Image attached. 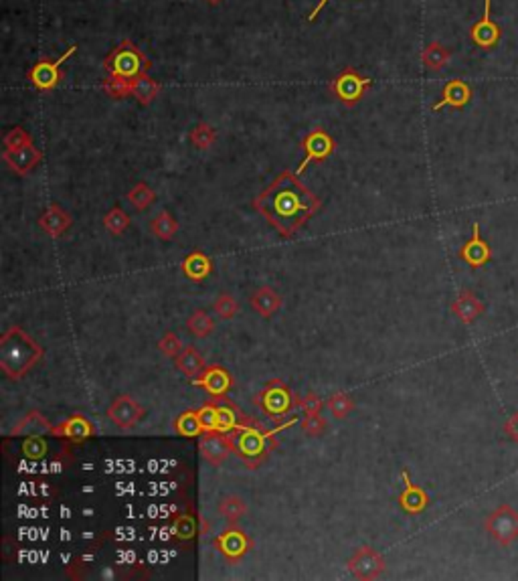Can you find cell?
Instances as JSON below:
<instances>
[{"instance_id":"22","label":"cell","mask_w":518,"mask_h":581,"mask_svg":"<svg viewBox=\"0 0 518 581\" xmlns=\"http://www.w3.org/2000/svg\"><path fill=\"white\" fill-rule=\"evenodd\" d=\"M249 304L261 318H272L275 312L282 308L284 300H282L279 292L272 288V286H259L249 296Z\"/></svg>"},{"instance_id":"36","label":"cell","mask_w":518,"mask_h":581,"mask_svg":"<svg viewBox=\"0 0 518 581\" xmlns=\"http://www.w3.org/2000/svg\"><path fill=\"white\" fill-rule=\"evenodd\" d=\"M20 454L27 460H32V462L43 460L49 454L47 439L43 436H27L23 439V444H20Z\"/></svg>"},{"instance_id":"35","label":"cell","mask_w":518,"mask_h":581,"mask_svg":"<svg viewBox=\"0 0 518 581\" xmlns=\"http://www.w3.org/2000/svg\"><path fill=\"white\" fill-rule=\"evenodd\" d=\"M130 205H134L138 211H146L154 201H156V193L146 185V182H136L126 194Z\"/></svg>"},{"instance_id":"26","label":"cell","mask_w":518,"mask_h":581,"mask_svg":"<svg viewBox=\"0 0 518 581\" xmlns=\"http://www.w3.org/2000/svg\"><path fill=\"white\" fill-rule=\"evenodd\" d=\"M175 363H177L178 371L182 373L184 377H189V379H196L207 367L205 356L201 355L194 346H184L182 353L175 358Z\"/></svg>"},{"instance_id":"13","label":"cell","mask_w":518,"mask_h":581,"mask_svg":"<svg viewBox=\"0 0 518 581\" xmlns=\"http://www.w3.org/2000/svg\"><path fill=\"white\" fill-rule=\"evenodd\" d=\"M198 387L210 395V397H223L231 389L235 387V377L227 371L221 365H209L205 367V371L201 373L196 379H193Z\"/></svg>"},{"instance_id":"10","label":"cell","mask_w":518,"mask_h":581,"mask_svg":"<svg viewBox=\"0 0 518 581\" xmlns=\"http://www.w3.org/2000/svg\"><path fill=\"white\" fill-rule=\"evenodd\" d=\"M146 416V409L138 404L132 395H118L112 401V405L106 411V418L112 421L113 425H118L120 430H132L136 427L142 418Z\"/></svg>"},{"instance_id":"44","label":"cell","mask_w":518,"mask_h":581,"mask_svg":"<svg viewBox=\"0 0 518 581\" xmlns=\"http://www.w3.org/2000/svg\"><path fill=\"white\" fill-rule=\"evenodd\" d=\"M196 413H198V420L203 423L205 432H215L217 430V407L213 401H207L203 407H198Z\"/></svg>"},{"instance_id":"46","label":"cell","mask_w":518,"mask_h":581,"mask_svg":"<svg viewBox=\"0 0 518 581\" xmlns=\"http://www.w3.org/2000/svg\"><path fill=\"white\" fill-rule=\"evenodd\" d=\"M506 432L518 442V413L512 420H508V423H506Z\"/></svg>"},{"instance_id":"17","label":"cell","mask_w":518,"mask_h":581,"mask_svg":"<svg viewBox=\"0 0 518 581\" xmlns=\"http://www.w3.org/2000/svg\"><path fill=\"white\" fill-rule=\"evenodd\" d=\"M401 478H403L405 482L403 492L399 494V506H401V511L407 513V515H411V517L421 515V513L429 506V494H427L421 486L411 482L407 470L401 472Z\"/></svg>"},{"instance_id":"32","label":"cell","mask_w":518,"mask_h":581,"mask_svg":"<svg viewBox=\"0 0 518 581\" xmlns=\"http://www.w3.org/2000/svg\"><path fill=\"white\" fill-rule=\"evenodd\" d=\"M172 535L180 543L193 541V539H196L201 535V531H198V520L193 515H177V517L172 518Z\"/></svg>"},{"instance_id":"7","label":"cell","mask_w":518,"mask_h":581,"mask_svg":"<svg viewBox=\"0 0 518 581\" xmlns=\"http://www.w3.org/2000/svg\"><path fill=\"white\" fill-rule=\"evenodd\" d=\"M346 569L356 580L372 581L379 580L385 573L387 563H385V557L374 547L362 545V547H356L355 553L350 555V559L346 561Z\"/></svg>"},{"instance_id":"19","label":"cell","mask_w":518,"mask_h":581,"mask_svg":"<svg viewBox=\"0 0 518 581\" xmlns=\"http://www.w3.org/2000/svg\"><path fill=\"white\" fill-rule=\"evenodd\" d=\"M71 225H73V217L69 215V211H65L57 203L49 205L47 209L43 211V215L39 217V227L43 229V233H47L53 239L65 235V231Z\"/></svg>"},{"instance_id":"28","label":"cell","mask_w":518,"mask_h":581,"mask_svg":"<svg viewBox=\"0 0 518 581\" xmlns=\"http://www.w3.org/2000/svg\"><path fill=\"white\" fill-rule=\"evenodd\" d=\"M150 233L154 237H158L162 242H170L178 231V221L168 213V211H160L152 221H150Z\"/></svg>"},{"instance_id":"18","label":"cell","mask_w":518,"mask_h":581,"mask_svg":"<svg viewBox=\"0 0 518 581\" xmlns=\"http://www.w3.org/2000/svg\"><path fill=\"white\" fill-rule=\"evenodd\" d=\"M53 427L55 425H51L47 418L39 409H31L13 425V430L8 432V437L47 436V434L53 436Z\"/></svg>"},{"instance_id":"29","label":"cell","mask_w":518,"mask_h":581,"mask_svg":"<svg viewBox=\"0 0 518 581\" xmlns=\"http://www.w3.org/2000/svg\"><path fill=\"white\" fill-rule=\"evenodd\" d=\"M175 432L182 437H201L205 434L196 409H187L175 420Z\"/></svg>"},{"instance_id":"21","label":"cell","mask_w":518,"mask_h":581,"mask_svg":"<svg viewBox=\"0 0 518 581\" xmlns=\"http://www.w3.org/2000/svg\"><path fill=\"white\" fill-rule=\"evenodd\" d=\"M484 302L472 290H462L452 302V314L464 324H472L484 314Z\"/></svg>"},{"instance_id":"16","label":"cell","mask_w":518,"mask_h":581,"mask_svg":"<svg viewBox=\"0 0 518 581\" xmlns=\"http://www.w3.org/2000/svg\"><path fill=\"white\" fill-rule=\"evenodd\" d=\"M198 452L203 456L205 462H209L210 466H221L227 460V456L231 452V444L227 434L221 432H205L198 439Z\"/></svg>"},{"instance_id":"6","label":"cell","mask_w":518,"mask_h":581,"mask_svg":"<svg viewBox=\"0 0 518 581\" xmlns=\"http://www.w3.org/2000/svg\"><path fill=\"white\" fill-rule=\"evenodd\" d=\"M486 533L500 547H510L518 539V513L510 504H500L484 520Z\"/></svg>"},{"instance_id":"27","label":"cell","mask_w":518,"mask_h":581,"mask_svg":"<svg viewBox=\"0 0 518 581\" xmlns=\"http://www.w3.org/2000/svg\"><path fill=\"white\" fill-rule=\"evenodd\" d=\"M219 515L225 518L229 525H237L239 518L247 513V502L243 501L239 494H227L217 504Z\"/></svg>"},{"instance_id":"8","label":"cell","mask_w":518,"mask_h":581,"mask_svg":"<svg viewBox=\"0 0 518 581\" xmlns=\"http://www.w3.org/2000/svg\"><path fill=\"white\" fill-rule=\"evenodd\" d=\"M371 83L372 81L369 77H362L356 69L348 67L330 83V92L344 106H356L362 99L365 92L371 87Z\"/></svg>"},{"instance_id":"30","label":"cell","mask_w":518,"mask_h":581,"mask_svg":"<svg viewBox=\"0 0 518 581\" xmlns=\"http://www.w3.org/2000/svg\"><path fill=\"white\" fill-rule=\"evenodd\" d=\"M187 330L193 335L194 339H207L215 332V318L209 316L207 310H194L187 320Z\"/></svg>"},{"instance_id":"15","label":"cell","mask_w":518,"mask_h":581,"mask_svg":"<svg viewBox=\"0 0 518 581\" xmlns=\"http://www.w3.org/2000/svg\"><path fill=\"white\" fill-rule=\"evenodd\" d=\"M94 432H96L94 423L87 420L85 416H81V413H71L67 420H63L59 425L53 427V436L67 439L71 444L87 442L89 437L94 436Z\"/></svg>"},{"instance_id":"23","label":"cell","mask_w":518,"mask_h":581,"mask_svg":"<svg viewBox=\"0 0 518 581\" xmlns=\"http://www.w3.org/2000/svg\"><path fill=\"white\" fill-rule=\"evenodd\" d=\"M490 4H492V0H484V16L472 29L474 43L484 49L494 47L500 39V27L490 18Z\"/></svg>"},{"instance_id":"45","label":"cell","mask_w":518,"mask_h":581,"mask_svg":"<svg viewBox=\"0 0 518 581\" xmlns=\"http://www.w3.org/2000/svg\"><path fill=\"white\" fill-rule=\"evenodd\" d=\"M300 407H302V411H304L306 416H316V413H320V411H322L324 401L318 393L310 391L308 395H304V397L300 399Z\"/></svg>"},{"instance_id":"47","label":"cell","mask_w":518,"mask_h":581,"mask_svg":"<svg viewBox=\"0 0 518 581\" xmlns=\"http://www.w3.org/2000/svg\"><path fill=\"white\" fill-rule=\"evenodd\" d=\"M326 2H328V0H320V2L316 4V8H314V11H312L310 15H308V20H316V16H318V13L322 11L324 4H326Z\"/></svg>"},{"instance_id":"1","label":"cell","mask_w":518,"mask_h":581,"mask_svg":"<svg viewBox=\"0 0 518 581\" xmlns=\"http://www.w3.org/2000/svg\"><path fill=\"white\" fill-rule=\"evenodd\" d=\"M320 207V199L291 170L279 173L272 185L253 199V209L261 213L282 237H293Z\"/></svg>"},{"instance_id":"34","label":"cell","mask_w":518,"mask_h":581,"mask_svg":"<svg viewBox=\"0 0 518 581\" xmlns=\"http://www.w3.org/2000/svg\"><path fill=\"white\" fill-rule=\"evenodd\" d=\"M421 61L427 69H434L439 71L441 67H446V63L450 61V51L443 47L441 43H429L427 47L423 49L421 53Z\"/></svg>"},{"instance_id":"38","label":"cell","mask_w":518,"mask_h":581,"mask_svg":"<svg viewBox=\"0 0 518 581\" xmlns=\"http://www.w3.org/2000/svg\"><path fill=\"white\" fill-rule=\"evenodd\" d=\"M215 140H217V132H215V128H213L210 124H207V122H201V124H196V126L191 130V144H193L194 148H198V150H207V148H210V146L215 144Z\"/></svg>"},{"instance_id":"41","label":"cell","mask_w":518,"mask_h":581,"mask_svg":"<svg viewBox=\"0 0 518 581\" xmlns=\"http://www.w3.org/2000/svg\"><path fill=\"white\" fill-rule=\"evenodd\" d=\"M182 349H184L182 340H180V337H178L177 332H172V330H166L160 337V340H158V351H160L164 356H168V358H177V356L182 353Z\"/></svg>"},{"instance_id":"37","label":"cell","mask_w":518,"mask_h":581,"mask_svg":"<svg viewBox=\"0 0 518 581\" xmlns=\"http://www.w3.org/2000/svg\"><path fill=\"white\" fill-rule=\"evenodd\" d=\"M213 310H215V314H217L219 318L231 320V318H235L237 312H239V302L235 300L233 294L221 292V294L215 298V302H213Z\"/></svg>"},{"instance_id":"4","label":"cell","mask_w":518,"mask_h":581,"mask_svg":"<svg viewBox=\"0 0 518 581\" xmlns=\"http://www.w3.org/2000/svg\"><path fill=\"white\" fill-rule=\"evenodd\" d=\"M103 67L110 75H118L124 80L134 81L140 75H146L150 69V59H146V55L136 47L132 41H122L112 53L106 57Z\"/></svg>"},{"instance_id":"3","label":"cell","mask_w":518,"mask_h":581,"mask_svg":"<svg viewBox=\"0 0 518 581\" xmlns=\"http://www.w3.org/2000/svg\"><path fill=\"white\" fill-rule=\"evenodd\" d=\"M231 452L235 454L249 470L261 466L274 448V432H265L255 421H245L241 427L227 434Z\"/></svg>"},{"instance_id":"31","label":"cell","mask_w":518,"mask_h":581,"mask_svg":"<svg viewBox=\"0 0 518 581\" xmlns=\"http://www.w3.org/2000/svg\"><path fill=\"white\" fill-rule=\"evenodd\" d=\"M158 94H160V83L148 75H140L132 81V96L136 97L142 106L152 104Z\"/></svg>"},{"instance_id":"2","label":"cell","mask_w":518,"mask_h":581,"mask_svg":"<svg viewBox=\"0 0 518 581\" xmlns=\"http://www.w3.org/2000/svg\"><path fill=\"white\" fill-rule=\"evenodd\" d=\"M43 355L45 349L18 324L8 326L0 337V369L11 381L25 379Z\"/></svg>"},{"instance_id":"25","label":"cell","mask_w":518,"mask_h":581,"mask_svg":"<svg viewBox=\"0 0 518 581\" xmlns=\"http://www.w3.org/2000/svg\"><path fill=\"white\" fill-rule=\"evenodd\" d=\"M180 270H182V274L187 275L191 282L198 284V282H205L210 275V272H213V261H210V258L205 251L194 249L193 254H189L187 258L182 259Z\"/></svg>"},{"instance_id":"33","label":"cell","mask_w":518,"mask_h":581,"mask_svg":"<svg viewBox=\"0 0 518 581\" xmlns=\"http://www.w3.org/2000/svg\"><path fill=\"white\" fill-rule=\"evenodd\" d=\"M326 407L330 409V413H332L334 420H346L353 413V409H355V399L348 393H344V391H336V393H332L328 397Z\"/></svg>"},{"instance_id":"48","label":"cell","mask_w":518,"mask_h":581,"mask_svg":"<svg viewBox=\"0 0 518 581\" xmlns=\"http://www.w3.org/2000/svg\"><path fill=\"white\" fill-rule=\"evenodd\" d=\"M207 2H209V4H219L221 0H207Z\"/></svg>"},{"instance_id":"20","label":"cell","mask_w":518,"mask_h":581,"mask_svg":"<svg viewBox=\"0 0 518 581\" xmlns=\"http://www.w3.org/2000/svg\"><path fill=\"white\" fill-rule=\"evenodd\" d=\"M2 158L6 161V164L15 170L16 175L25 177V175L31 173L39 162L43 161V152L37 146L29 144L18 148V150H4Z\"/></svg>"},{"instance_id":"11","label":"cell","mask_w":518,"mask_h":581,"mask_svg":"<svg viewBox=\"0 0 518 581\" xmlns=\"http://www.w3.org/2000/svg\"><path fill=\"white\" fill-rule=\"evenodd\" d=\"M75 51H77V47L73 45V47L67 49L65 55H61L57 61H39V63L34 65L31 71H29V81H31L37 89H41V92L53 89V87L61 81L59 67H61L71 55H75Z\"/></svg>"},{"instance_id":"39","label":"cell","mask_w":518,"mask_h":581,"mask_svg":"<svg viewBox=\"0 0 518 581\" xmlns=\"http://www.w3.org/2000/svg\"><path fill=\"white\" fill-rule=\"evenodd\" d=\"M130 223H132L130 217L124 211L120 209V207L110 209L106 213V217H103V225H106V229H108L112 235H122V233L130 227Z\"/></svg>"},{"instance_id":"9","label":"cell","mask_w":518,"mask_h":581,"mask_svg":"<svg viewBox=\"0 0 518 581\" xmlns=\"http://www.w3.org/2000/svg\"><path fill=\"white\" fill-rule=\"evenodd\" d=\"M213 545L217 547V551L225 557L229 563H237V561H241L249 551L253 549L255 543L237 525H231V527H227L223 533L217 535L213 539Z\"/></svg>"},{"instance_id":"40","label":"cell","mask_w":518,"mask_h":581,"mask_svg":"<svg viewBox=\"0 0 518 581\" xmlns=\"http://www.w3.org/2000/svg\"><path fill=\"white\" fill-rule=\"evenodd\" d=\"M101 87L113 99H124V97H128L132 94V81L118 77V75H110L108 80H103Z\"/></svg>"},{"instance_id":"14","label":"cell","mask_w":518,"mask_h":581,"mask_svg":"<svg viewBox=\"0 0 518 581\" xmlns=\"http://www.w3.org/2000/svg\"><path fill=\"white\" fill-rule=\"evenodd\" d=\"M457 256H460V259H462L464 263H468L472 270L484 268L486 263L492 259V249H490V245L484 242L478 223L472 225V237L460 247Z\"/></svg>"},{"instance_id":"24","label":"cell","mask_w":518,"mask_h":581,"mask_svg":"<svg viewBox=\"0 0 518 581\" xmlns=\"http://www.w3.org/2000/svg\"><path fill=\"white\" fill-rule=\"evenodd\" d=\"M469 99H472V89H469L468 83H464V81L460 80H453L450 81V83H446V87H443V92H441V99L434 104V112L446 108V106L460 110V108H464V106L468 104Z\"/></svg>"},{"instance_id":"43","label":"cell","mask_w":518,"mask_h":581,"mask_svg":"<svg viewBox=\"0 0 518 581\" xmlns=\"http://www.w3.org/2000/svg\"><path fill=\"white\" fill-rule=\"evenodd\" d=\"M32 144V138L23 128H13L4 136V150H18L23 146Z\"/></svg>"},{"instance_id":"12","label":"cell","mask_w":518,"mask_h":581,"mask_svg":"<svg viewBox=\"0 0 518 581\" xmlns=\"http://www.w3.org/2000/svg\"><path fill=\"white\" fill-rule=\"evenodd\" d=\"M302 146H304V150H306V156H304V161H302V164H300L298 170H296L298 175H302V173L306 170V166L310 162L326 161V158L334 152V148H336L332 136L322 128L312 130L306 138H304Z\"/></svg>"},{"instance_id":"42","label":"cell","mask_w":518,"mask_h":581,"mask_svg":"<svg viewBox=\"0 0 518 581\" xmlns=\"http://www.w3.org/2000/svg\"><path fill=\"white\" fill-rule=\"evenodd\" d=\"M326 430H328V421L324 420L320 413H316V416H306L304 421H302V432L310 437L324 436Z\"/></svg>"},{"instance_id":"5","label":"cell","mask_w":518,"mask_h":581,"mask_svg":"<svg viewBox=\"0 0 518 581\" xmlns=\"http://www.w3.org/2000/svg\"><path fill=\"white\" fill-rule=\"evenodd\" d=\"M253 404L259 405V409L265 416L275 420V418H286L290 411H293L296 405H300V401L290 385H286L282 379H272L253 395Z\"/></svg>"}]
</instances>
